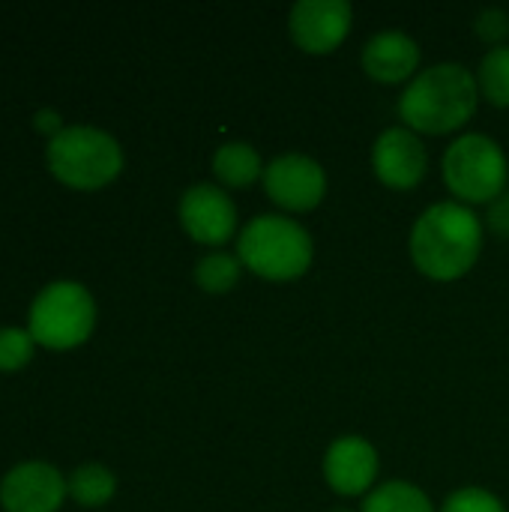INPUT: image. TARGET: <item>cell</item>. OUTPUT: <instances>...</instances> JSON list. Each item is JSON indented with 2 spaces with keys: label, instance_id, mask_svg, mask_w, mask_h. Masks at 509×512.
Instances as JSON below:
<instances>
[{
  "label": "cell",
  "instance_id": "obj_18",
  "mask_svg": "<svg viewBox=\"0 0 509 512\" xmlns=\"http://www.w3.org/2000/svg\"><path fill=\"white\" fill-rule=\"evenodd\" d=\"M474 75H477L480 96L486 102L498 108H509V45L489 48Z\"/></svg>",
  "mask_w": 509,
  "mask_h": 512
},
{
  "label": "cell",
  "instance_id": "obj_6",
  "mask_svg": "<svg viewBox=\"0 0 509 512\" xmlns=\"http://www.w3.org/2000/svg\"><path fill=\"white\" fill-rule=\"evenodd\" d=\"M444 183L459 204H492L507 192L509 162L504 147L483 132L459 135L444 153Z\"/></svg>",
  "mask_w": 509,
  "mask_h": 512
},
{
  "label": "cell",
  "instance_id": "obj_4",
  "mask_svg": "<svg viewBox=\"0 0 509 512\" xmlns=\"http://www.w3.org/2000/svg\"><path fill=\"white\" fill-rule=\"evenodd\" d=\"M45 162L54 180L78 192H96L123 171L120 141L96 126H66L45 144Z\"/></svg>",
  "mask_w": 509,
  "mask_h": 512
},
{
  "label": "cell",
  "instance_id": "obj_11",
  "mask_svg": "<svg viewBox=\"0 0 509 512\" xmlns=\"http://www.w3.org/2000/svg\"><path fill=\"white\" fill-rule=\"evenodd\" d=\"M66 498V477L48 462H21L0 480L3 512H57Z\"/></svg>",
  "mask_w": 509,
  "mask_h": 512
},
{
  "label": "cell",
  "instance_id": "obj_3",
  "mask_svg": "<svg viewBox=\"0 0 509 512\" xmlns=\"http://www.w3.org/2000/svg\"><path fill=\"white\" fill-rule=\"evenodd\" d=\"M237 258L267 282H291L312 267L315 240L297 219L264 213L249 219L237 234Z\"/></svg>",
  "mask_w": 509,
  "mask_h": 512
},
{
  "label": "cell",
  "instance_id": "obj_8",
  "mask_svg": "<svg viewBox=\"0 0 509 512\" xmlns=\"http://www.w3.org/2000/svg\"><path fill=\"white\" fill-rule=\"evenodd\" d=\"M180 225L183 231L201 243V246H213L222 249L228 240L237 237V204L231 201V195L216 186V183H195L183 192L180 198Z\"/></svg>",
  "mask_w": 509,
  "mask_h": 512
},
{
  "label": "cell",
  "instance_id": "obj_20",
  "mask_svg": "<svg viewBox=\"0 0 509 512\" xmlns=\"http://www.w3.org/2000/svg\"><path fill=\"white\" fill-rule=\"evenodd\" d=\"M441 512H507V507L489 489L468 486V489H459V492L447 495V501L441 504Z\"/></svg>",
  "mask_w": 509,
  "mask_h": 512
},
{
  "label": "cell",
  "instance_id": "obj_12",
  "mask_svg": "<svg viewBox=\"0 0 509 512\" xmlns=\"http://www.w3.org/2000/svg\"><path fill=\"white\" fill-rule=\"evenodd\" d=\"M378 468V450L360 435L336 438L324 453V480L342 498L369 495L375 489Z\"/></svg>",
  "mask_w": 509,
  "mask_h": 512
},
{
  "label": "cell",
  "instance_id": "obj_7",
  "mask_svg": "<svg viewBox=\"0 0 509 512\" xmlns=\"http://www.w3.org/2000/svg\"><path fill=\"white\" fill-rule=\"evenodd\" d=\"M264 192L288 213H309L327 195V174L306 153H282L264 168Z\"/></svg>",
  "mask_w": 509,
  "mask_h": 512
},
{
  "label": "cell",
  "instance_id": "obj_9",
  "mask_svg": "<svg viewBox=\"0 0 509 512\" xmlns=\"http://www.w3.org/2000/svg\"><path fill=\"white\" fill-rule=\"evenodd\" d=\"M354 9L348 0H300L291 6L288 33L306 54H330L351 33Z\"/></svg>",
  "mask_w": 509,
  "mask_h": 512
},
{
  "label": "cell",
  "instance_id": "obj_14",
  "mask_svg": "<svg viewBox=\"0 0 509 512\" xmlns=\"http://www.w3.org/2000/svg\"><path fill=\"white\" fill-rule=\"evenodd\" d=\"M264 159L249 141H225L213 153V174L225 189H246L264 180Z\"/></svg>",
  "mask_w": 509,
  "mask_h": 512
},
{
  "label": "cell",
  "instance_id": "obj_15",
  "mask_svg": "<svg viewBox=\"0 0 509 512\" xmlns=\"http://www.w3.org/2000/svg\"><path fill=\"white\" fill-rule=\"evenodd\" d=\"M66 489L78 507L99 510L117 495V477L111 468H105L99 462H84L66 477Z\"/></svg>",
  "mask_w": 509,
  "mask_h": 512
},
{
  "label": "cell",
  "instance_id": "obj_22",
  "mask_svg": "<svg viewBox=\"0 0 509 512\" xmlns=\"http://www.w3.org/2000/svg\"><path fill=\"white\" fill-rule=\"evenodd\" d=\"M33 129H36L39 135H48V141H51V138H57L66 126H63L60 111H54V108H39V111L33 114Z\"/></svg>",
  "mask_w": 509,
  "mask_h": 512
},
{
  "label": "cell",
  "instance_id": "obj_13",
  "mask_svg": "<svg viewBox=\"0 0 509 512\" xmlns=\"http://www.w3.org/2000/svg\"><path fill=\"white\" fill-rule=\"evenodd\" d=\"M360 63L363 72L381 84L414 81L420 72V45L405 30H381L363 45Z\"/></svg>",
  "mask_w": 509,
  "mask_h": 512
},
{
  "label": "cell",
  "instance_id": "obj_1",
  "mask_svg": "<svg viewBox=\"0 0 509 512\" xmlns=\"http://www.w3.org/2000/svg\"><path fill=\"white\" fill-rule=\"evenodd\" d=\"M411 261L435 282H456L474 270L483 252V222L459 201L426 207L411 228Z\"/></svg>",
  "mask_w": 509,
  "mask_h": 512
},
{
  "label": "cell",
  "instance_id": "obj_19",
  "mask_svg": "<svg viewBox=\"0 0 509 512\" xmlns=\"http://www.w3.org/2000/svg\"><path fill=\"white\" fill-rule=\"evenodd\" d=\"M33 348L27 327H0V372H21L33 360Z\"/></svg>",
  "mask_w": 509,
  "mask_h": 512
},
{
  "label": "cell",
  "instance_id": "obj_23",
  "mask_svg": "<svg viewBox=\"0 0 509 512\" xmlns=\"http://www.w3.org/2000/svg\"><path fill=\"white\" fill-rule=\"evenodd\" d=\"M489 225H492L495 234H501V237L509 240V189L498 201L489 204Z\"/></svg>",
  "mask_w": 509,
  "mask_h": 512
},
{
  "label": "cell",
  "instance_id": "obj_5",
  "mask_svg": "<svg viewBox=\"0 0 509 512\" xmlns=\"http://www.w3.org/2000/svg\"><path fill=\"white\" fill-rule=\"evenodd\" d=\"M27 330L48 351H72L96 330V300L81 282L57 279L33 297Z\"/></svg>",
  "mask_w": 509,
  "mask_h": 512
},
{
  "label": "cell",
  "instance_id": "obj_24",
  "mask_svg": "<svg viewBox=\"0 0 509 512\" xmlns=\"http://www.w3.org/2000/svg\"><path fill=\"white\" fill-rule=\"evenodd\" d=\"M330 512H354V510H348V507H336V510H330Z\"/></svg>",
  "mask_w": 509,
  "mask_h": 512
},
{
  "label": "cell",
  "instance_id": "obj_17",
  "mask_svg": "<svg viewBox=\"0 0 509 512\" xmlns=\"http://www.w3.org/2000/svg\"><path fill=\"white\" fill-rule=\"evenodd\" d=\"M240 276H243L240 258L231 255V252H222V249L204 255V258L195 264V285H198L204 294H228V291L237 288Z\"/></svg>",
  "mask_w": 509,
  "mask_h": 512
},
{
  "label": "cell",
  "instance_id": "obj_2",
  "mask_svg": "<svg viewBox=\"0 0 509 512\" xmlns=\"http://www.w3.org/2000/svg\"><path fill=\"white\" fill-rule=\"evenodd\" d=\"M477 105V75L462 63H435L408 81L399 96V117L417 135H450L474 117Z\"/></svg>",
  "mask_w": 509,
  "mask_h": 512
},
{
  "label": "cell",
  "instance_id": "obj_21",
  "mask_svg": "<svg viewBox=\"0 0 509 512\" xmlns=\"http://www.w3.org/2000/svg\"><path fill=\"white\" fill-rule=\"evenodd\" d=\"M474 30L483 42H489L492 48L504 45V39L509 36V12L501 6H489L477 15L474 21Z\"/></svg>",
  "mask_w": 509,
  "mask_h": 512
},
{
  "label": "cell",
  "instance_id": "obj_10",
  "mask_svg": "<svg viewBox=\"0 0 509 512\" xmlns=\"http://www.w3.org/2000/svg\"><path fill=\"white\" fill-rule=\"evenodd\" d=\"M372 168L384 186L396 192H408L423 183L429 171V150L423 138L408 126H390L375 138Z\"/></svg>",
  "mask_w": 509,
  "mask_h": 512
},
{
  "label": "cell",
  "instance_id": "obj_16",
  "mask_svg": "<svg viewBox=\"0 0 509 512\" xmlns=\"http://www.w3.org/2000/svg\"><path fill=\"white\" fill-rule=\"evenodd\" d=\"M360 512H435V507L420 486L405 480H387L366 495Z\"/></svg>",
  "mask_w": 509,
  "mask_h": 512
}]
</instances>
